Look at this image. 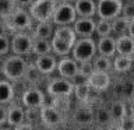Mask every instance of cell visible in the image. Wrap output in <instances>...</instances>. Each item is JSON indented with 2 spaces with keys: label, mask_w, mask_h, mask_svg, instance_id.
I'll return each instance as SVG.
<instances>
[{
  "label": "cell",
  "mask_w": 134,
  "mask_h": 130,
  "mask_svg": "<svg viewBox=\"0 0 134 130\" xmlns=\"http://www.w3.org/2000/svg\"><path fill=\"white\" fill-rule=\"evenodd\" d=\"M21 102L27 109H41L42 106L46 105V98H45V94L39 88L31 87L23 92Z\"/></svg>",
  "instance_id": "9c48e42d"
},
{
  "label": "cell",
  "mask_w": 134,
  "mask_h": 130,
  "mask_svg": "<svg viewBox=\"0 0 134 130\" xmlns=\"http://www.w3.org/2000/svg\"><path fill=\"white\" fill-rule=\"evenodd\" d=\"M121 17L127 18L129 21H133L134 20V2H127V3L123 4Z\"/></svg>",
  "instance_id": "d590c367"
},
{
  "label": "cell",
  "mask_w": 134,
  "mask_h": 130,
  "mask_svg": "<svg viewBox=\"0 0 134 130\" xmlns=\"http://www.w3.org/2000/svg\"><path fill=\"white\" fill-rule=\"evenodd\" d=\"M98 55V46L94 38H78L73 46V56L80 64L87 62H92Z\"/></svg>",
  "instance_id": "7a4b0ae2"
},
{
  "label": "cell",
  "mask_w": 134,
  "mask_h": 130,
  "mask_svg": "<svg viewBox=\"0 0 134 130\" xmlns=\"http://www.w3.org/2000/svg\"><path fill=\"white\" fill-rule=\"evenodd\" d=\"M75 130H95L92 126H78Z\"/></svg>",
  "instance_id": "ee69618b"
},
{
  "label": "cell",
  "mask_w": 134,
  "mask_h": 130,
  "mask_svg": "<svg viewBox=\"0 0 134 130\" xmlns=\"http://www.w3.org/2000/svg\"><path fill=\"white\" fill-rule=\"evenodd\" d=\"M18 7L15 3V0H2V17L3 20H7L10 17L14 10Z\"/></svg>",
  "instance_id": "836d02e7"
},
{
  "label": "cell",
  "mask_w": 134,
  "mask_h": 130,
  "mask_svg": "<svg viewBox=\"0 0 134 130\" xmlns=\"http://www.w3.org/2000/svg\"><path fill=\"white\" fill-rule=\"evenodd\" d=\"M32 53L38 56H45V55H50L53 53L52 50V41H48V39H36L34 38V49H32Z\"/></svg>",
  "instance_id": "484cf974"
},
{
  "label": "cell",
  "mask_w": 134,
  "mask_h": 130,
  "mask_svg": "<svg viewBox=\"0 0 134 130\" xmlns=\"http://www.w3.org/2000/svg\"><path fill=\"white\" fill-rule=\"evenodd\" d=\"M134 59L130 56H123V55H116L113 57V69L117 73H127L133 69Z\"/></svg>",
  "instance_id": "603a6c76"
},
{
  "label": "cell",
  "mask_w": 134,
  "mask_h": 130,
  "mask_svg": "<svg viewBox=\"0 0 134 130\" xmlns=\"http://www.w3.org/2000/svg\"><path fill=\"white\" fill-rule=\"evenodd\" d=\"M4 23L7 24V27L13 29L15 32H25L28 29L32 28L34 18L31 17L28 10H25L24 7H17L14 13L8 17L7 20H4Z\"/></svg>",
  "instance_id": "277c9868"
},
{
  "label": "cell",
  "mask_w": 134,
  "mask_h": 130,
  "mask_svg": "<svg viewBox=\"0 0 134 130\" xmlns=\"http://www.w3.org/2000/svg\"><path fill=\"white\" fill-rule=\"evenodd\" d=\"M56 0H35L31 6L28 7V11L34 21L36 23H46V21H52L53 14L57 6Z\"/></svg>",
  "instance_id": "3957f363"
},
{
  "label": "cell",
  "mask_w": 134,
  "mask_h": 130,
  "mask_svg": "<svg viewBox=\"0 0 134 130\" xmlns=\"http://www.w3.org/2000/svg\"><path fill=\"white\" fill-rule=\"evenodd\" d=\"M10 52H11V38L6 32H3L0 35V55L3 57H6L10 55Z\"/></svg>",
  "instance_id": "d6a6232c"
},
{
  "label": "cell",
  "mask_w": 134,
  "mask_h": 130,
  "mask_svg": "<svg viewBox=\"0 0 134 130\" xmlns=\"http://www.w3.org/2000/svg\"><path fill=\"white\" fill-rule=\"evenodd\" d=\"M74 8L80 18H94L98 11V4L95 0H77Z\"/></svg>",
  "instance_id": "4fadbf2b"
},
{
  "label": "cell",
  "mask_w": 134,
  "mask_h": 130,
  "mask_svg": "<svg viewBox=\"0 0 134 130\" xmlns=\"http://www.w3.org/2000/svg\"><path fill=\"white\" fill-rule=\"evenodd\" d=\"M73 28L78 38H92L96 34V21L94 18H77Z\"/></svg>",
  "instance_id": "7c38bea8"
},
{
  "label": "cell",
  "mask_w": 134,
  "mask_h": 130,
  "mask_svg": "<svg viewBox=\"0 0 134 130\" xmlns=\"http://www.w3.org/2000/svg\"><path fill=\"white\" fill-rule=\"evenodd\" d=\"M27 113L23 109V106L18 105H11L8 106V115H7V126L8 127H17V126L25 123Z\"/></svg>",
  "instance_id": "d6986e66"
},
{
  "label": "cell",
  "mask_w": 134,
  "mask_h": 130,
  "mask_svg": "<svg viewBox=\"0 0 134 130\" xmlns=\"http://www.w3.org/2000/svg\"><path fill=\"white\" fill-rule=\"evenodd\" d=\"M7 115H8V106L7 105H2V108H0V123H2V127L7 124Z\"/></svg>",
  "instance_id": "f35d334b"
},
{
  "label": "cell",
  "mask_w": 134,
  "mask_h": 130,
  "mask_svg": "<svg viewBox=\"0 0 134 130\" xmlns=\"http://www.w3.org/2000/svg\"><path fill=\"white\" fill-rule=\"evenodd\" d=\"M73 119L78 126H92L95 122V112L90 106H78L73 113Z\"/></svg>",
  "instance_id": "e0dca14e"
},
{
  "label": "cell",
  "mask_w": 134,
  "mask_h": 130,
  "mask_svg": "<svg viewBox=\"0 0 134 130\" xmlns=\"http://www.w3.org/2000/svg\"><path fill=\"white\" fill-rule=\"evenodd\" d=\"M29 63L23 56L17 55H8L2 62V74L3 78H7L8 81H18L25 77Z\"/></svg>",
  "instance_id": "6da1fadb"
},
{
  "label": "cell",
  "mask_w": 134,
  "mask_h": 130,
  "mask_svg": "<svg viewBox=\"0 0 134 130\" xmlns=\"http://www.w3.org/2000/svg\"><path fill=\"white\" fill-rule=\"evenodd\" d=\"M119 124L123 130H134V115H127Z\"/></svg>",
  "instance_id": "74e56055"
},
{
  "label": "cell",
  "mask_w": 134,
  "mask_h": 130,
  "mask_svg": "<svg viewBox=\"0 0 134 130\" xmlns=\"http://www.w3.org/2000/svg\"><path fill=\"white\" fill-rule=\"evenodd\" d=\"M0 90H2V96H0L2 105H8L14 99V87H13L11 81H8L7 78H3L0 81Z\"/></svg>",
  "instance_id": "d4e9b609"
},
{
  "label": "cell",
  "mask_w": 134,
  "mask_h": 130,
  "mask_svg": "<svg viewBox=\"0 0 134 130\" xmlns=\"http://www.w3.org/2000/svg\"><path fill=\"white\" fill-rule=\"evenodd\" d=\"M41 119L43 122V124L49 126V127H56L63 122V115L57 108H54L53 105H45L39 109Z\"/></svg>",
  "instance_id": "8fae6325"
},
{
  "label": "cell",
  "mask_w": 134,
  "mask_h": 130,
  "mask_svg": "<svg viewBox=\"0 0 134 130\" xmlns=\"http://www.w3.org/2000/svg\"><path fill=\"white\" fill-rule=\"evenodd\" d=\"M34 2H35V0H15V3L18 7H27V6L29 7Z\"/></svg>",
  "instance_id": "ab89813d"
},
{
  "label": "cell",
  "mask_w": 134,
  "mask_h": 130,
  "mask_svg": "<svg viewBox=\"0 0 134 130\" xmlns=\"http://www.w3.org/2000/svg\"><path fill=\"white\" fill-rule=\"evenodd\" d=\"M74 83L71 80L63 78V77H56L52 78L46 85V92L48 95L53 96H71L74 94Z\"/></svg>",
  "instance_id": "ba28073f"
},
{
  "label": "cell",
  "mask_w": 134,
  "mask_h": 130,
  "mask_svg": "<svg viewBox=\"0 0 134 130\" xmlns=\"http://www.w3.org/2000/svg\"><path fill=\"white\" fill-rule=\"evenodd\" d=\"M52 50L54 56H60V57H66L70 56L71 52H73V45L69 44V42L60 39L57 36H53L52 39Z\"/></svg>",
  "instance_id": "7402d4cb"
},
{
  "label": "cell",
  "mask_w": 134,
  "mask_h": 130,
  "mask_svg": "<svg viewBox=\"0 0 134 130\" xmlns=\"http://www.w3.org/2000/svg\"><path fill=\"white\" fill-rule=\"evenodd\" d=\"M129 35L134 38V20L130 21V27H129Z\"/></svg>",
  "instance_id": "7bdbcfd3"
},
{
  "label": "cell",
  "mask_w": 134,
  "mask_h": 130,
  "mask_svg": "<svg viewBox=\"0 0 134 130\" xmlns=\"http://www.w3.org/2000/svg\"><path fill=\"white\" fill-rule=\"evenodd\" d=\"M56 31V25L52 21H46V23H36L35 28L32 31V36L36 39H48L52 41Z\"/></svg>",
  "instance_id": "ac0fdd59"
},
{
  "label": "cell",
  "mask_w": 134,
  "mask_h": 130,
  "mask_svg": "<svg viewBox=\"0 0 134 130\" xmlns=\"http://www.w3.org/2000/svg\"><path fill=\"white\" fill-rule=\"evenodd\" d=\"M13 130H34V127H32L31 123H27V122H25V123L17 126V127H14Z\"/></svg>",
  "instance_id": "60d3db41"
},
{
  "label": "cell",
  "mask_w": 134,
  "mask_h": 130,
  "mask_svg": "<svg viewBox=\"0 0 134 130\" xmlns=\"http://www.w3.org/2000/svg\"><path fill=\"white\" fill-rule=\"evenodd\" d=\"M109 111H110L113 123H120V122L129 115L127 113V105L120 99L113 101V102L110 104V106H109Z\"/></svg>",
  "instance_id": "44dd1931"
},
{
  "label": "cell",
  "mask_w": 134,
  "mask_h": 130,
  "mask_svg": "<svg viewBox=\"0 0 134 130\" xmlns=\"http://www.w3.org/2000/svg\"><path fill=\"white\" fill-rule=\"evenodd\" d=\"M95 123L98 126H108L113 124V120H112V115H110V111L109 108L106 106H100L95 111Z\"/></svg>",
  "instance_id": "4316f807"
},
{
  "label": "cell",
  "mask_w": 134,
  "mask_h": 130,
  "mask_svg": "<svg viewBox=\"0 0 134 130\" xmlns=\"http://www.w3.org/2000/svg\"><path fill=\"white\" fill-rule=\"evenodd\" d=\"M98 46V55L106 57H115L117 55V44H116V36H105V38H99L96 42Z\"/></svg>",
  "instance_id": "5bb4252c"
},
{
  "label": "cell",
  "mask_w": 134,
  "mask_h": 130,
  "mask_svg": "<svg viewBox=\"0 0 134 130\" xmlns=\"http://www.w3.org/2000/svg\"><path fill=\"white\" fill-rule=\"evenodd\" d=\"M92 63H94L95 71H105V73H108V71L113 67L112 59L106 57V56H102V55H96L95 59L92 60Z\"/></svg>",
  "instance_id": "f546056e"
},
{
  "label": "cell",
  "mask_w": 134,
  "mask_h": 130,
  "mask_svg": "<svg viewBox=\"0 0 134 130\" xmlns=\"http://www.w3.org/2000/svg\"><path fill=\"white\" fill-rule=\"evenodd\" d=\"M60 2H63V3H70V4H74L77 0H60Z\"/></svg>",
  "instance_id": "f6af8a7d"
},
{
  "label": "cell",
  "mask_w": 134,
  "mask_h": 130,
  "mask_svg": "<svg viewBox=\"0 0 134 130\" xmlns=\"http://www.w3.org/2000/svg\"><path fill=\"white\" fill-rule=\"evenodd\" d=\"M113 34V25L112 21L109 20H98L96 21V34L99 38H105V36H112Z\"/></svg>",
  "instance_id": "4dcf8cb0"
},
{
  "label": "cell",
  "mask_w": 134,
  "mask_h": 130,
  "mask_svg": "<svg viewBox=\"0 0 134 130\" xmlns=\"http://www.w3.org/2000/svg\"><path fill=\"white\" fill-rule=\"evenodd\" d=\"M117 44V55H123V56H134V38L127 35H121L116 38Z\"/></svg>",
  "instance_id": "ffe728a7"
},
{
  "label": "cell",
  "mask_w": 134,
  "mask_h": 130,
  "mask_svg": "<svg viewBox=\"0 0 134 130\" xmlns=\"http://www.w3.org/2000/svg\"><path fill=\"white\" fill-rule=\"evenodd\" d=\"M77 18H78V15L75 13L74 4L60 2L56 6L52 23L56 27H64V25H73L77 21Z\"/></svg>",
  "instance_id": "5b68a950"
},
{
  "label": "cell",
  "mask_w": 134,
  "mask_h": 130,
  "mask_svg": "<svg viewBox=\"0 0 134 130\" xmlns=\"http://www.w3.org/2000/svg\"><path fill=\"white\" fill-rule=\"evenodd\" d=\"M105 130H123V129L120 127L119 123H113V124H110V126H108Z\"/></svg>",
  "instance_id": "b9f144b4"
},
{
  "label": "cell",
  "mask_w": 134,
  "mask_h": 130,
  "mask_svg": "<svg viewBox=\"0 0 134 130\" xmlns=\"http://www.w3.org/2000/svg\"><path fill=\"white\" fill-rule=\"evenodd\" d=\"M2 130H11V129H8V127H6V126H3V127H2Z\"/></svg>",
  "instance_id": "7dc6e473"
},
{
  "label": "cell",
  "mask_w": 134,
  "mask_h": 130,
  "mask_svg": "<svg viewBox=\"0 0 134 130\" xmlns=\"http://www.w3.org/2000/svg\"><path fill=\"white\" fill-rule=\"evenodd\" d=\"M35 66L39 69V71L42 74H52L57 70V59L54 55H45V56H38L35 59Z\"/></svg>",
  "instance_id": "9a60e30c"
},
{
  "label": "cell",
  "mask_w": 134,
  "mask_h": 130,
  "mask_svg": "<svg viewBox=\"0 0 134 130\" xmlns=\"http://www.w3.org/2000/svg\"><path fill=\"white\" fill-rule=\"evenodd\" d=\"M34 49V36L27 32H15L11 36V53L17 56H28Z\"/></svg>",
  "instance_id": "8992f818"
},
{
  "label": "cell",
  "mask_w": 134,
  "mask_h": 130,
  "mask_svg": "<svg viewBox=\"0 0 134 130\" xmlns=\"http://www.w3.org/2000/svg\"><path fill=\"white\" fill-rule=\"evenodd\" d=\"M52 105L54 108H57L60 112L66 111L70 106V96H56V98H53Z\"/></svg>",
  "instance_id": "e575fe53"
},
{
  "label": "cell",
  "mask_w": 134,
  "mask_h": 130,
  "mask_svg": "<svg viewBox=\"0 0 134 130\" xmlns=\"http://www.w3.org/2000/svg\"><path fill=\"white\" fill-rule=\"evenodd\" d=\"M95 71L94 69V63L92 62H87V63H81L80 64V74L84 77H90V75Z\"/></svg>",
  "instance_id": "8d00e7d4"
},
{
  "label": "cell",
  "mask_w": 134,
  "mask_h": 130,
  "mask_svg": "<svg viewBox=\"0 0 134 130\" xmlns=\"http://www.w3.org/2000/svg\"><path fill=\"white\" fill-rule=\"evenodd\" d=\"M57 73H59V77H63V78L73 81L80 74V63L73 56L62 57L57 64Z\"/></svg>",
  "instance_id": "30bf717a"
},
{
  "label": "cell",
  "mask_w": 134,
  "mask_h": 130,
  "mask_svg": "<svg viewBox=\"0 0 134 130\" xmlns=\"http://www.w3.org/2000/svg\"><path fill=\"white\" fill-rule=\"evenodd\" d=\"M74 95L77 101L80 102H85V101L90 98V94H91V90L92 88L90 87L88 81H84V83H75L74 84Z\"/></svg>",
  "instance_id": "f1b7e54d"
},
{
  "label": "cell",
  "mask_w": 134,
  "mask_h": 130,
  "mask_svg": "<svg viewBox=\"0 0 134 130\" xmlns=\"http://www.w3.org/2000/svg\"><path fill=\"white\" fill-rule=\"evenodd\" d=\"M42 75H43V74H42L41 71H39V69H38V67L35 66V63H29L24 78L27 80L28 83H31V84H36V83L41 80Z\"/></svg>",
  "instance_id": "1f68e13d"
},
{
  "label": "cell",
  "mask_w": 134,
  "mask_h": 130,
  "mask_svg": "<svg viewBox=\"0 0 134 130\" xmlns=\"http://www.w3.org/2000/svg\"><path fill=\"white\" fill-rule=\"evenodd\" d=\"M54 36L60 38V39L69 42L74 46V44L77 42L78 36L77 34H75L74 28L71 27V25H64V27H56V31H54Z\"/></svg>",
  "instance_id": "cb8c5ba5"
},
{
  "label": "cell",
  "mask_w": 134,
  "mask_h": 130,
  "mask_svg": "<svg viewBox=\"0 0 134 130\" xmlns=\"http://www.w3.org/2000/svg\"><path fill=\"white\" fill-rule=\"evenodd\" d=\"M130 108H131V113L134 115V98H133V101H131V105H130Z\"/></svg>",
  "instance_id": "bcb514c9"
},
{
  "label": "cell",
  "mask_w": 134,
  "mask_h": 130,
  "mask_svg": "<svg viewBox=\"0 0 134 130\" xmlns=\"http://www.w3.org/2000/svg\"><path fill=\"white\" fill-rule=\"evenodd\" d=\"M88 84L94 91H105L110 85V75L105 71H94L88 77Z\"/></svg>",
  "instance_id": "2e32d148"
},
{
  "label": "cell",
  "mask_w": 134,
  "mask_h": 130,
  "mask_svg": "<svg viewBox=\"0 0 134 130\" xmlns=\"http://www.w3.org/2000/svg\"><path fill=\"white\" fill-rule=\"evenodd\" d=\"M112 25H113V35L116 38L117 36H121V35H127L129 34V27H130V21L124 17H117L112 21Z\"/></svg>",
  "instance_id": "83f0119b"
},
{
  "label": "cell",
  "mask_w": 134,
  "mask_h": 130,
  "mask_svg": "<svg viewBox=\"0 0 134 130\" xmlns=\"http://www.w3.org/2000/svg\"><path fill=\"white\" fill-rule=\"evenodd\" d=\"M98 11L96 15L100 20H109L113 21L115 18L121 15L123 10V0H98Z\"/></svg>",
  "instance_id": "52a82bcc"
}]
</instances>
